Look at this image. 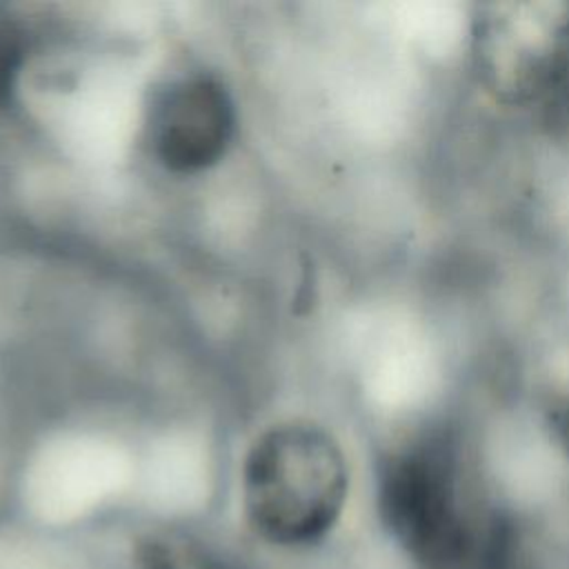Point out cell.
<instances>
[{"label": "cell", "mask_w": 569, "mask_h": 569, "mask_svg": "<svg viewBox=\"0 0 569 569\" xmlns=\"http://www.w3.org/2000/svg\"><path fill=\"white\" fill-rule=\"evenodd\" d=\"M378 505L422 569H498L513 549L509 527L478 502L462 449L445 429L422 431L385 456Z\"/></svg>", "instance_id": "cell-1"}, {"label": "cell", "mask_w": 569, "mask_h": 569, "mask_svg": "<svg viewBox=\"0 0 569 569\" xmlns=\"http://www.w3.org/2000/svg\"><path fill=\"white\" fill-rule=\"evenodd\" d=\"M349 471L338 442L311 422H282L251 445L242 505L256 533L273 545L320 540L340 518Z\"/></svg>", "instance_id": "cell-2"}, {"label": "cell", "mask_w": 569, "mask_h": 569, "mask_svg": "<svg viewBox=\"0 0 569 569\" xmlns=\"http://www.w3.org/2000/svg\"><path fill=\"white\" fill-rule=\"evenodd\" d=\"M473 60L502 100L545 96L569 71V4H491L473 20Z\"/></svg>", "instance_id": "cell-3"}, {"label": "cell", "mask_w": 569, "mask_h": 569, "mask_svg": "<svg viewBox=\"0 0 569 569\" xmlns=\"http://www.w3.org/2000/svg\"><path fill=\"white\" fill-rule=\"evenodd\" d=\"M147 129L151 151L167 169L196 173L224 156L236 129V109L216 78L182 76L156 93Z\"/></svg>", "instance_id": "cell-4"}, {"label": "cell", "mask_w": 569, "mask_h": 569, "mask_svg": "<svg viewBox=\"0 0 569 569\" xmlns=\"http://www.w3.org/2000/svg\"><path fill=\"white\" fill-rule=\"evenodd\" d=\"M27 51V29L20 20L0 9V107H7L16 93Z\"/></svg>", "instance_id": "cell-5"}, {"label": "cell", "mask_w": 569, "mask_h": 569, "mask_svg": "<svg viewBox=\"0 0 569 569\" xmlns=\"http://www.w3.org/2000/svg\"><path fill=\"white\" fill-rule=\"evenodd\" d=\"M149 569H178L169 558L160 556V558H149Z\"/></svg>", "instance_id": "cell-6"}]
</instances>
